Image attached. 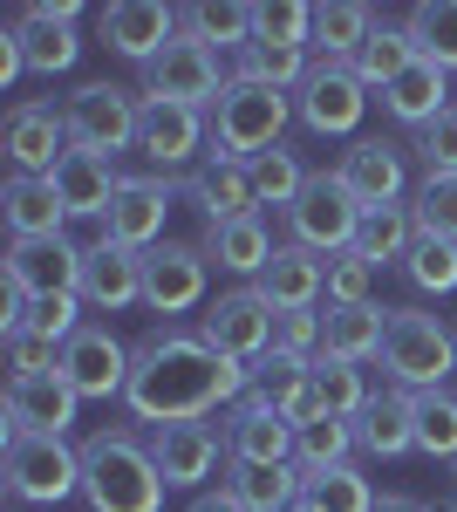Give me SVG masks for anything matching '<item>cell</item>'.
Returning <instances> with one entry per match:
<instances>
[{
  "label": "cell",
  "mask_w": 457,
  "mask_h": 512,
  "mask_svg": "<svg viewBox=\"0 0 457 512\" xmlns=\"http://www.w3.org/2000/svg\"><path fill=\"white\" fill-rule=\"evenodd\" d=\"M239 396H253V369L246 362H226L219 349H205L185 328H157L130 349V417L137 424H205L232 410Z\"/></svg>",
  "instance_id": "obj_1"
},
{
  "label": "cell",
  "mask_w": 457,
  "mask_h": 512,
  "mask_svg": "<svg viewBox=\"0 0 457 512\" xmlns=\"http://www.w3.org/2000/svg\"><path fill=\"white\" fill-rule=\"evenodd\" d=\"M164 472L137 431H96L82 444V499L89 512H164Z\"/></svg>",
  "instance_id": "obj_2"
},
{
  "label": "cell",
  "mask_w": 457,
  "mask_h": 512,
  "mask_svg": "<svg viewBox=\"0 0 457 512\" xmlns=\"http://www.w3.org/2000/svg\"><path fill=\"white\" fill-rule=\"evenodd\" d=\"M205 117H212V158L253 164V158H267V151H280V130H287V117H294V96L273 89V82L232 76Z\"/></svg>",
  "instance_id": "obj_3"
},
{
  "label": "cell",
  "mask_w": 457,
  "mask_h": 512,
  "mask_svg": "<svg viewBox=\"0 0 457 512\" xmlns=\"http://www.w3.org/2000/svg\"><path fill=\"white\" fill-rule=\"evenodd\" d=\"M382 369L396 390H451V369H457V328H444L437 315L423 308H389V335H382Z\"/></svg>",
  "instance_id": "obj_4"
},
{
  "label": "cell",
  "mask_w": 457,
  "mask_h": 512,
  "mask_svg": "<svg viewBox=\"0 0 457 512\" xmlns=\"http://www.w3.org/2000/svg\"><path fill=\"white\" fill-rule=\"evenodd\" d=\"M0 485L28 506H62L82 492V451L69 437H28L7 431L0 437Z\"/></svg>",
  "instance_id": "obj_5"
},
{
  "label": "cell",
  "mask_w": 457,
  "mask_h": 512,
  "mask_svg": "<svg viewBox=\"0 0 457 512\" xmlns=\"http://www.w3.org/2000/svg\"><path fill=\"white\" fill-rule=\"evenodd\" d=\"M137 117H144V103H130V89H116V82H82L76 96L62 103L69 144L76 151H96V158L137 151Z\"/></svg>",
  "instance_id": "obj_6"
},
{
  "label": "cell",
  "mask_w": 457,
  "mask_h": 512,
  "mask_svg": "<svg viewBox=\"0 0 457 512\" xmlns=\"http://www.w3.org/2000/svg\"><path fill=\"white\" fill-rule=\"evenodd\" d=\"M355 226H362V205H355V192H348L335 171H314V178H307V192L294 198V212H287L294 246L321 253V260L348 253V246H355Z\"/></svg>",
  "instance_id": "obj_7"
},
{
  "label": "cell",
  "mask_w": 457,
  "mask_h": 512,
  "mask_svg": "<svg viewBox=\"0 0 457 512\" xmlns=\"http://www.w3.org/2000/svg\"><path fill=\"white\" fill-rule=\"evenodd\" d=\"M273 308L260 287H232V294H219L205 315H198V342L205 349H219L226 362H260V355H273Z\"/></svg>",
  "instance_id": "obj_8"
},
{
  "label": "cell",
  "mask_w": 457,
  "mask_h": 512,
  "mask_svg": "<svg viewBox=\"0 0 457 512\" xmlns=\"http://www.w3.org/2000/svg\"><path fill=\"white\" fill-rule=\"evenodd\" d=\"M294 117L314 137H355V123L369 117V82L348 62H314L301 76V89H294Z\"/></svg>",
  "instance_id": "obj_9"
},
{
  "label": "cell",
  "mask_w": 457,
  "mask_h": 512,
  "mask_svg": "<svg viewBox=\"0 0 457 512\" xmlns=\"http://www.w3.org/2000/svg\"><path fill=\"white\" fill-rule=\"evenodd\" d=\"M232 76H219V55L205 41L178 35L157 62H144V103H185V110H212L219 89Z\"/></svg>",
  "instance_id": "obj_10"
},
{
  "label": "cell",
  "mask_w": 457,
  "mask_h": 512,
  "mask_svg": "<svg viewBox=\"0 0 457 512\" xmlns=\"http://www.w3.org/2000/svg\"><path fill=\"white\" fill-rule=\"evenodd\" d=\"M96 35L103 48H116L123 62H157L171 41L185 35V7H164V0H110L103 14H96Z\"/></svg>",
  "instance_id": "obj_11"
},
{
  "label": "cell",
  "mask_w": 457,
  "mask_h": 512,
  "mask_svg": "<svg viewBox=\"0 0 457 512\" xmlns=\"http://www.w3.org/2000/svg\"><path fill=\"white\" fill-rule=\"evenodd\" d=\"M76 21H82L76 0H35V7H21V14H14V28H7V35L21 41L28 76H62V69H76V55H82Z\"/></svg>",
  "instance_id": "obj_12"
},
{
  "label": "cell",
  "mask_w": 457,
  "mask_h": 512,
  "mask_svg": "<svg viewBox=\"0 0 457 512\" xmlns=\"http://www.w3.org/2000/svg\"><path fill=\"white\" fill-rule=\"evenodd\" d=\"M0 151L14 164V178H55V164L69 158V123L55 103H14L0 117Z\"/></svg>",
  "instance_id": "obj_13"
},
{
  "label": "cell",
  "mask_w": 457,
  "mask_h": 512,
  "mask_svg": "<svg viewBox=\"0 0 457 512\" xmlns=\"http://www.w3.org/2000/svg\"><path fill=\"white\" fill-rule=\"evenodd\" d=\"M205 274H212V260H205V246H185V239H157L151 253H144V308L151 315H191L198 301H205Z\"/></svg>",
  "instance_id": "obj_14"
},
{
  "label": "cell",
  "mask_w": 457,
  "mask_h": 512,
  "mask_svg": "<svg viewBox=\"0 0 457 512\" xmlns=\"http://www.w3.org/2000/svg\"><path fill=\"white\" fill-rule=\"evenodd\" d=\"M0 267H7V294H21V301L76 294L82 287V246L76 239H14Z\"/></svg>",
  "instance_id": "obj_15"
},
{
  "label": "cell",
  "mask_w": 457,
  "mask_h": 512,
  "mask_svg": "<svg viewBox=\"0 0 457 512\" xmlns=\"http://www.w3.org/2000/svg\"><path fill=\"white\" fill-rule=\"evenodd\" d=\"M76 410H82V396L69 390V376H62V369H55V376H14L7 396H0L7 431H28V437H69Z\"/></svg>",
  "instance_id": "obj_16"
},
{
  "label": "cell",
  "mask_w": 457,
  "mask_h": 512,
  "mask_svg": "<svg viewBox=\"0 0 457 512\" xmlns=\"http://www.w3.org/2000/svg\"><path fill=\"white\" fill-rule=\"evenodd\" d=\"M205 137H212V117H205V110H185V103H144V117H137V151H144V164H157L164 178L185 171V164L205 151Z\"/></svg>",
  "instance_id": "obj_17"
},
{
  "label": "cell",
  "mask_w": 457,
  "mask_h": 512,
  "mask_svg": "<svg viewBox=\"0 0 457 512\" xmlns=\"http://www.w3.org/2000/svg\"><path fill=\"white\" fill-rule=\"evenodd\" d=\"M151 458H157V472H164L171 492H198L205 478L219 472V458H232V451H226V437L212 431V424H157Z\"/></svg>",
  "instance_id": "obj_18"
},
{
  "label": "cell",
  "mask_w": 457,
  "mask_h": 512,
  "mask_svg": "<svg viewBox=\"0 0 457 512\" xmlns=\"http://www.w3.org/2000/svg\"><path fill=\"white\" fill-rule=\"evenodd\" d=\"M62 376H69V390L89 403V396H123L130 390V349L116 342L110 328H96V321H82V335L62 349Z\"/></svg>",
  "instance_id": "obj_19"
},
{
  "label": "cell",
  "mask_w": 457,
  "mask_h": 512,
  "mask_svg": "<svg viewBox=\"0 0 457 512\" xmlns=\"http://www.w3.org/2000/svg\"><path fill=\"white\" fill-rule=\"evenodd\" d=\"M226 451L239 465H294V424L267 396H239L226 410Z\"/></svg>",
  "instance_id": "obj_20"
},
{
  "label": "cell",
  "mask_w": 457,
  "mask_h": 512,
  "mask_svg": "<svg viewBox=\"0 0 457 512\" xmlns=\"http://www.w3.org/2000/svg\"><path fill=\"white\" fill-rule=\"evenodd\" d=\"M76 294L89 308H103V315H123L130 301H144V253H130L116 239L82 246V287Z\"/></svg>",
  "instance_id": "obj_21"
},
{
  "label": "cell",
  "mask_w": 457,
  "mask_h": 512,
  "mask_svg": "<svg viewBox=\"0 0 457 512\" xmlns=\"http://www.w3.org/2000/svg\"><path fill=\"white\" fill-rule=\"evenodd\" d=\"M335 178H342L348 192H355V205L369 212V205H396V198H403L410 164H403L396 144H382V137H355L342 151V164H335Z\"/></svg>",
  "instance_id": "obj_22"
},
{
  "label": "cell",
  "mask_w": 457,
  "mask_h": 512,
  "mask_svg": "<svg viewBox=\"0 0 457 512\" xmlns=\"http://www.w3.org/2000/svg\"><path fill=\"white\" fill-rule=\"evenodd\" d=\"M164 212H171V178H123L110 205V239L130 253H151L164 239Z\"/></svg>",
  "instance_id": "obj_23"
},
{
  "label": "cell",
  "mask_w": 457,
  "mask_h": 512,
  "mask_svg": "<svg viewBox=\"0 0 457 512\" xmlns=\"http://www.w3.org/2000/svg\"><path fill=\"white\" fill-rule=\"evenodd\" d=\"M55 192H62V205H69V219H89V226H110V205H116V178L110 158H96V151H76L69 144V158L55 164V178H48Z\"/></svg>",
  "instance_id": "obj_24"
},
{
  "label": "cell",
  "mask_w": 457,
  "mask_h": 512,
  "mask_svg": "<svg viewBox=\"0 0 457 512\" xmlns=\"http://www.w3.org/2000/svg\"><path fill=\"white\" fill-rule=\"evenodd\" d=\"M185 192H191V205L205 212V226H226V219H253V212H260L253 171H246L239 158H212L205 171H191Z\"/></svg>",
  "instance_id": "obj_25"
},
{
  "label": "cell",
  "mask_w": 457,
  "mask_h": 512,
  "mask_svg": "<svg viewBox=\"0 0 457 512\" xmlns=\"http://www.w3.org/2000/svg\"><path fill=\"white\" fill-rule=\"evenodd\" d=\"M0 219L14 239H69V205L48 178H7L0 185Z\"/></svg>",
  "instance_id": "obj_26"
},
{
  "label": "cell",
  "mask_w": 457,
  "mask_h": 512,
  "mask_svg": "<svg viewBox=\"0 0 457 512\" xmlns=\"http://www.w3.org/2000/svg\"><path fill=\"white\" fill-rule=\"evenodd\" d=\"M355 444L369 451V458H410L417 451V396L410 390H376V403L355 417Z\"/></svg>",
  "instance_id": "obj_27"
},
{
  "label": "cell",
  "mask_w": 457,
  "mask_h": 512,
  "mask_svg": "<svg viewBox=\"0 0 457 512\" xmlns=\"http://www.w3.org/2000/svg\"><path fill=\"white\" fill-rule=\"evenodd\" d=\"M253 396H267L294 431L321 417V403H314V362H301V355H280V349L260 355L253 362Z\"/></svg>",
  "instance_id": "obj_28"
},
{
  "label": "cell",
  "mask_w": 457,
  "mask_h": 512,
  "mask_svg": "<svg viewBox=\"0 0 457 512\" xmlns=\"http://www.w3.org/2000/svg\"><path fill=\"white\" fill-rule=\"evenodd\" d=\"M198 246H205V260H212L219 274H239V280H260V274H267V260L280 253L260 212H253V219H226V226H205Z\"/></svg>",
  "instance_id": "obj_29"
},
{
  "label": "cell",
  "mask_w": 457,
  "mask_h": 512,
  "mask_svg": "<svg viewBox=\"0 0 457 512\" xmlns=\"http://www.w3.org/2000/svg\"><path fill=\"white\" fill-rule=\"evenodd\" d=\"M253 287L267 294L280 315H287V308H314V301L328 294V260L307 253V246H280V253L267 260V274L253 280Z\"/></svg>",
  "instance_id": "obj_30"
},
{
  "label": "cell",
  "mask_w": 457,
  "mask_h": 512,
  "mask_svg": "<svg viewBox=\"0 0 457 512\" xmlns=\"http://www.w3.org/2000/svg\"><path fill=\"white\" fill-rule=\"evenodd\" d=\"M226 492L246 512H294L307 499V472L301 465H239V458H226Z\"/></svg>",
  "instance_id": "obj_31"
},
{
  "label": "cell",
  "mask_w": 457,
  "mask_h": 512,
  "mask_svg": "<svg viewBox=\"0 0 457 512\" xmlns=\"http://www.w3.org/2000/svg\"><path fill=\"white\" fill-rule=\"evenodd\" d=\"M410 246H417V212H410V198H396V205H369V212H362L348 253H362V260L382 274V267H403Z\"/></svg>",
  "instance_id": "obj_32"
},
{
  "label": "cell",
  "mask_w": 457,
  "mask_h": 512,
  "mask_svg": "<svg viewBox=\"0 0 457 512\" xmlns=\"http://www.w3.org/2000/svg\"><path fill=\"white\" fill-rule=\"evenodd\" d=\"M382 335H389V308H328L321 315V355L335 362H376L382 355Z\"/></svg>",
  "instance_id": "obj_33"
},
{
  "label": "cell",
  "mask_w": 457,
  "mask_h": 512,
  "mask_svg": "<svg viewBox=\"0 0 457 512\" xmlns=\"http://www.w3.org/2000/svg\"><path fill=\"white\" fill-rule=\"evenodd\" d=\"M417 62H423V55H417V41H410V28H403V21H382V14H376V28H369V41L355 48V62H348V69L369 82V89H389L396 76H410Z\"/></svg>",
  "instance_id": "obj_34"
},
{
  "label": "cell",
  "mask_w": 457,
  "mask_h": 512,
  "mask_svg": "<svg viewBox=\"0 0 457 512\" xmlns=\"http://www.w3.org/2000/svg\"><path fill=\"white\" fill-rule=\"evenodd\" d=\"M444 96H451V76H444L437 62H417L410 76H396L389 89H382V110H389L396 123H410V130H423V123H437L444 110H451Z\"/></svg>",
  "instance_id": "obj_35"
},
{
  "label": "cell",
  "mask_w": 457,
  "mask_h": 512,
  "mask_svg": "<svg viewBox=\"0 0 457 512\" xmlns=\"http://www.w3.org/2000/svg\"><path fill=\"white\" fill-rule=\"evenodd\" d=\"M376 28V7H362V0H328V7H314V41H307V55L314 62H355V48L369 41Z\"/></svg>",
  "instance_id": "obj_36"
},
{
  "label": "cell",
  "mask_w": 457,
  "mask_h": 512,
  "mask_svg": "<svg viewBox=\"0 0 457 512\" xmlns=\"http://www.w3.org/2000/svg\"><path fill=\"white\" fill-rule=\"evenodd\" d=\"M314 403H321V417H362L376 390H369V362H335V355H314Z\"/></svg>",
  "instance_id": "obj_37"
},
{
  "label": "cell",
  "mask_w": 457,
  "mask_h": 512,
  "mask_svg": "<svg viewBox=\"0 0 457 512\" xmlns=\"http://www.w3.org/2000/svg\"><path fill=\"white\" fill-rule=\"evenodd\" d=\"M185 35L205 41L212 55H239L253 41V7H239V0H198V7H185Z\"/></svg>",
  "instance_id": "obj_38"
},
{
  "label": "cell",
  "mask_w": 457,
  "mask_h": 512,
  "mask_svg": "<svg viewBox=\"0 0 457 512\" xmlns=\"http://www.w3.org/2000/svg\"><path fill=\"white\" fill-rule=\"evenodd\" d=\"M355 451H362V444H355V424H348V417H314V424L294 431V465H301L307 478L314 472H342Z\"/></svg>",
  "instance_id": "obj_39"
},
{
  "label": "cell",
  "mask_w": 457,
  "mask_h": 512,
  "mask_svg": "<svg viewBox=\"0 0 457 512\" xmlns=\"http://www.w3.org/2000/svg\"><path fill=\"white\" fill-rule=\"evenodd\" d=\"M403 28H410L423 62H437V69L451 76L457 69V0H417V7L403 14Z\"/></svg>",
  "instance_id": "obj_40"
},
{
  "label": "cell",
  "mask_w": 457,
  "mask_h": 512,
  "mask_svg": "<svg viewBox=\"0 0 457 512\" xmlns=\"http://www.w3.org/2000/svg\"><path fill=\"white\" fill-rule=\"evenodd\" d=\"M314 69V55L307 48H273V41H246L239 55H232V76H246V82H273V89H301V76Z\"/></svg>",
  "instance_id": "obj_41"
},
{
  "label": "cell",
  "mask_w": 457,
  "mask_h": 512,
  "mask_svg": "<svg viewBox=\"0 0 457 512\" xmlns=\"http://www.w3.org/2000/svg\"><path fill=\"white\" fill-rule=\"evenodd\" d=\"M417 451L457 465V390H423L417 396Z\"/></svg>",
  "instance_id": "obj_42"
},
{
  "label": "cell",
  "mask_w": 457,
  "mask_h": 512,
  "mask_svg": "<svg viewBox=\"0 0 457 512\" xmlns=\"http://www.w3.org/2000/svg\"><path fill=\"white\" fill-rule=\"evenodd\" d=\"M253 171V192H260V205H280V212H294V198L307 192V178L314 171H301V158L280 144V151H267V158H253L246 164Z\"/></svg>",
  "instance_id": "obj_43"
},
{
  "label": "cell",
  "mask_w": 457,
  "mask_h": 512,
  "mask_svg": "<svg viewBox=\"0 0 457 512\" xmlns=\"http://www.w3.org/2000/svg\"><path fill=\"white\" fill-rule=\"evenodd\" d=\"M307 506L314 512H376L382 499L369 492V478L355 472V465H342V472H314L307 478Z\"/></svg>",
  "instance_id": "obj_44"
},
{
  "label": "cell",
  "mask_w": 457,
  "mask_h": 512,
  "mask_svg": "<svg viewBox=\"0 0 457 512\" xmlns=\"http://www.w3.org/2000/svg\"><path fill=\"white\" fill-rule=\"evenodd\" d=\"M253 41L307 48V41H314V7H307V0H267V7H253Z\"/></svg>",
  "instance_id": "obj_45"
},
{
  "label": "cell",
  "mask_w": 457,
  "mask_h": 512,
  "mask_svg": "<svg viewBox=\"0 0 457 512\" xmlns=\"http://www.w3.org/2000/svg\"><path fill=\"white\" fill-rule=\"evenodd\" d=\"M410 212H417L423 239H457V171L451 178H423L410 192Z\"/></svg>",
  "instance_id": "obj_46"
},
{
  "label": "cell",
  "mask_w": 457,
  "mask_h": 512,
  "mask_svg": "<svg viewBox=\"0 0 457 512\" xmlns=\"http://www.w3.org/2000/svg\"><path fill=\"white\" fill-rule=\"evenodd\" d=\"M403 274L417 280L423 294H457V239H423L410 246V260H403Z\"/></svg>",
  "instance_id": "obj_47"
},
{
  "label": "cell",
  "mask_w": 457,
  "mask_h": 512,
  "mask_svg": "<svg viewBox=\"0 0 457 512\" xmlns=\"http://www.w3.org/2000/svg\"><path fill=\"white\" fill-rule=\"evenodd\" d=\"M0 349H7V383H14V376H55V369H62V342H48L35 328L0 335Z\"/></svg>",
  "instance_id": "obj_48"
},
{
  "label": "cell",
  "mask_w": 457,
  "mask_h": 512,
  "mask_svg": "<svg viewBox=\"0 0 457 512\" xmlns=\"http://www.w3.org/2000/svg\"><path fill=\"white\" fill-rule=\"evenodd\" d=\"M369 287H376V267L362 253H335L328 260V308H369Z\"/></svg>",
  "instance_id": "obj_49"
},
{
  "label": "cell",
  "mask_w": 457,
  "mask_h": 512,
  "mask_svg": "<svg viewBox=\"0 0 457 512\" xmlns=\"http://www.w3.org/2000/svg\"><path fill=\"white\" fill-rule=\"evenodd\" d=\"M417 158H423V178H451L457 171V103L417 130Z\"/></svg>",
  "instance_id": "obj_50"
},
{
  "label": "cell",
  "mask_w": 457,
  "mask_h": 512,
  "mask_svg": "<svg viewBox=\"0 0 457 512\" xmlns=\"http://www.w3.org/2000/svg\"><path fill=\"white\" fill-rule=\"evenodd\" d=\"M273 349L314 362V355H321V315H314V308H287V315H273Z\"/></svg>",
  "instance_id": "obj_51"
},
{
  "label": "cell",
  "mask_w": 457,
  "mask_h": 512,
  "mask_svg": "<svg viewBox=\"0 0 457 512\" xmlns=\"http://www.w3.org/2000/svg\"><path fill=\"white\" fill-rule=\"evenodd\" d=\"M185 512H246V506H239V499H232L226 485H219V492H198V499H191Z\"/></svg>",
  "instance_id": "obj_52"
},
{
  "label": "cell",
  "mask_w": 457,
  "mask_h": 512,
  "mask_svg": "<svg viewBox=\"0 0 457 512\" xmlns=\"http://www.w3.org/2000/svg\"><path fill=\"white\" fill-rule=\"evenodd\" d=\"M376 512H423V506H417V499H382Z\"/></svg>",
  "instance_id": "obj_53"
},
{
  "label": "cell",
  "mask_w": 457,
  "mask_h": 512,
  "mask_svg": "<svg viewBox=\"0 0 457 512\" xmlns=\"http://www.w3.org/2000/svg\"><path fill=\"white\" fill-rule=\"evenodd\" d=\"M294 512H314V506H307V499H301V506H294Z\"/></svg>",
  "instance_id": "obj_54"
},
{
  "label": "cell",
  "mask_w": 457,
  "mask_h": 512,
  "mask_svg": "<svg viewBox=\"0 0 457 512\" xmlns=\"http://www.w3.org/2000/svg\"><path fill=\"white\" fill-rule=\"evenodd\" d=\"M451 492H457V465H451Z\"/></svg>",
  "instance_id": "obj_55"
}]
</instances>
